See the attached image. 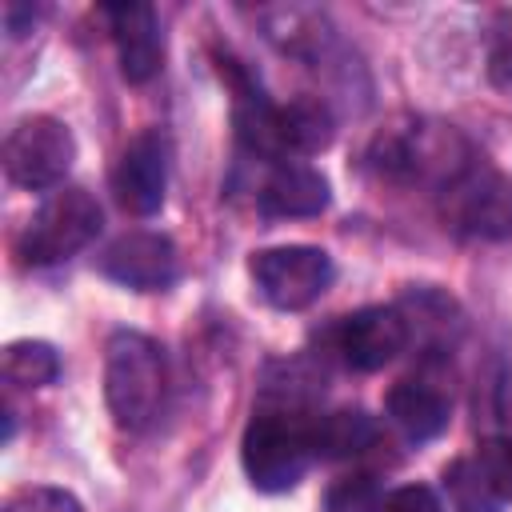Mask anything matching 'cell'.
I'll use <instances>...</instances> for the list:
<instances>
[{
	"label": "cell",
	"instance_id": "obj_17",
	"mask_svg": "<svg viewBox=\"0 0 512 512\" xmlns=\"http://www.w3.org/2000/svg\"><path fill=\"white\" fill-rule=\"evenodd\" d=\"M444 488L456 512H500L504 500L492 496V488L484 484V476L476 472L472 460H456L444 468Z\"/></svg>",
	"mask_w": 512,
	"mask_h": 512
},
{
	"label": "cell",
	"instance_id": "obj_23",
	"mask_svg": "<svg viewBox=\"0 0 512 512\" xmlns=\"http://www.w3.org/2000/svg\"><path fill=\"white\" fill-rule=\"evenodd\" d=\"M496 416H500L504 432L512 436V372H504V380L496 388Z\"/></svg>",
	"mask_w": 512,
	"mask_h": 512
},
{
	"label": "cell",
	"instance_id": "obj_12",
	"mask_svg": "<svg viewBox=\"0 0 512 512\" xmlns=\"http://www.w3.org/2000/svg\"><path fill=\"white\" fill-rule=\"evenodd\" d=\"M332 192L328 180L300 160H284L268 172V180L260 184V212L276 216V220H292V216H320L328 208Z\"/></svg>",
	"mask_w": 512,
	"mask_h": 512
},
{
	"label": "cell",
	"instance_id": "obj_4",
	"mask_svg": "<svg viewBox=\"0 0 512 512\" xmlns=\"http://www.w3.org/2000/svg\"><path fill=\"white\" fill-rule=\"evenodd\" d=\"M100 224H104V212L92 192L60 188L32 212V220L24 224V232L16 240V252L24 264H36V268L60 264V260L76 256L80 248H88L100 236Z\"/></svg>",
	"mask_w": 512,
	"mask_h": 512
},
{
	"label": "cell",
	"instance_id": "obj_10",
	"mask_svg": "<svg viewBox=\"0 0 512 512\" xmlns=\"http://www.w3.org/2000/svg\"><path fill=\"white\" fill-rule=\"evenodd\" d=\"M96 268H100L108 280H116V284H124V288H132V292H160V288H168V284L176 280L180 260H176V244H172L164 232L140 228V232L116 236V240L100 252Z\"/></svg>",
	"mask_w": 512,
	"mask_h": 512
},
{
	"label": "cell",
	"instance_id": "obj_3",
	"mask_svg": "<svg viewBox=\"0 0 512 512\" xmlns=\"http://www.w3.org/2000/svg\"><path fill=\"white\" fill-rule=\"evenodd\" d=\"M472 160L476 156L460 140V132L444 128V124L392 128V132H380L376 144H372L376 172L396 176V180H436L440 188L452 184Z\"/></svg>",
	"mask_w": 512,
	"mask_h": 512
},
{
	"label": "cell",
	"instance_id": "obj_19",
	"mask_svg": "<svg viewBox=\"0 0 512 512\" xmlns=\"http://www.w3.org/2000/svg\"><path fill=\"white\" fill-rule=\"evenodd\" d=\"M472 464H476V472L484 476V484L492 488L496 500H512V436L508 432L484 440L476 448Z\"/></svg>",
	"mask_w": 512,
	"mask_h": 512
},
{
	"label": "cell",
	"instance_id": "obj_8",
	"mask_svg": "<svg viewBox=\"0 0 512 512\" xmlns=\"http://www.w3.org/2000/svg\"><path fill=\"white\" fill-rule=\"evenodd\" d=\"M408 336H412L408 316L400 308L368 304V308H356L352 316H340L332 344H336V356L352 372H380L408 348Z\"/></svg>",
	"mask_w": 512,
	"mask_h": 512
},
{
	"label": "cell",
	"instance_id": "obj_16",
	"mask_svg": "<svg viewBox=\"0 0 512 512\" xmlns=\"http://www.w3.org/2000/svg\"><path fill=\"white\" fill-rule=\"evenodd\" d=\"M0 372L16 388H44L60 376V356L48 340H12L4 348Z\"/></svg>",
	"mask_w": 512,
	"mask_h": 512
},
{
	"label": "cell",
	"instance_id": "obj_15",
	"mask_svg": "<svg viewBox=\"0 0 512 512\" xmlns=\"http://www.w3.org/2000/svg\"><path fill=\"white\" fill-rule=\"evenodd\" d=\"M376 420L364 408H336L328 416L308 420V440H312V456L320 460H348L360 456L376 444Z\"/></svg>",
	"mask_w": 512,
	"mask_h": 512
},
{
	"label": "cell",
	"instance_id": "obj_18",
	"mask_svg": "<svg viewBox=\"0 0 512 512\" xmlns=\"http://www.w3.org/2000/svg\"><path fill=\"white\" fill-rule=\"evenodd\" d=\"M384 488L372 472H352V476H340L328 496H324V512H380L384 508Z\"/></svg>",
	"mask_w": 512,
	"mask_h": 512
},
{
	"label": "cell",
	"instance_id": "obj_6",
	"mask_svg": "<svg viewBox=\"0 0 512 512\" xmlns=\"http://www.w3.org/2000/svg\"><path fill=\"white\" fill-rule=\"evenodd\" d=\"M260 296L280 312H300L316 304L332 284V256L312 244H280L264 248L248 264Z\"/></svg>",
	"mask_w": 512,
	"mask_h": 512
},
{
	"label": "cell",
	"instance_id": "obj_11",
	"mask_svg": "<svg viewBox=\"0 0 512 512\" xmlns=\"http://www.w3.org/2000/svg\"><path fill=\"white\" fill-rule=\"evenodd\" d=\"M112 40H116V60L128 84H148L160 64H164V36L156 24L152 4L124 0V4H104Z\"/></svg>",
	"mask_w": 512,
	"mask_h": 512
},
{
	"label": "cell",
	"instance_id": "obj_1",
	"mask_svg": "<svg viewBox=\"0 0 512 512\" xmlns=\"http://www.w3.org/2000/svg\"><path fill=\"white\" fill-rule=\"evenodd\" d=\"M164 392H168L164 348L144 332H128V328L116 332L104 356V400L112 420L128 432L148 428L164 408Z\"/></svg>",
	"mask_w": 512,
	"mask_h": 512
},
{
	"label": "cell",
	"instance_id": "obj_22",
	"mask_svg": "<svg viewBox=\"0 0 512 512\" xmlns=\"http://www.w3.org/2000/svg\"><path fill=\"white\" fill-rule=\"evenodd\" d=\"M380 512H444V504L428 484H404V488H392L384 496Z\"/></svg>",
	"mask_w": 512,
	"mask_h": 512
},
{
	"label": "cell",
	"instance_id": "obj_5",
	"mask_svg": "<svg viewBox=\"0 0 512 512\" xmlns=\"http://www.w3.org/2000/svg\"><path fill=\"white\" fill-rule=\"evenodd\" d=\"M444 224L472 240L512 236V180L484 160H472L452 184L440 188Z\"/></svg>",
	"mask_w": 512,
	"mask_h": 512
},
{
	"label": "cell",
	"instance_id": "obj_13",
	"mask_svg": "<svg viewBox=\"0 0 512 512\" xmlns=\"http://www.w3.org/2000/svg\"><path fill=\"white\" fill-rule=\"evenodd\" d=\"M332 136H336V120H332L324 100L300 96V100L276 104L272 144H276V160L280 164L288 156H316V152H324L332 144Z\"/></svg>",
	"mask_w": 512,
	"mask_h": 512
},
{
	"label": "cell",
	"instance_id": "obj_2",
	"mask_svg": "<svg viewBox=\"0 0 512 512\" xmlns=\"http://www.w3.org/2000/svg\"><path fill=\"white\" fill-rule=\"evenodd\" d=\"M240 460L260 492H288L304 480L312 464V440H308V416L304 412H280L260 408L240 440Z\"/></svg>",
	"mask_w": 512,
	"mask_h": 512
},
{
	"label": "cell",
	"instance_id": "obj_9",
	"mask_svg": "<svg viewBox=\"0 0 512 512\" xmlns=\"http://www.w3.org/2000/svg\"><path fill=\"white\" fill-rule=\"evenodd\" d=\"M116 204L128 216H156L168 192V140L160 132H136L112 172Z\"/></svg>",
	"mask_w": 512,
	"mask_h": 512
},
{
	"label": "cell",
	"instance_id": "obj_14",
	"mask_svg": "<svg viewBox=\"0 0 512 512\" xmlns=\"http://www.w3.org/2000/svg\"><path fill=\"white\" fill-rule=\"evenodd\" d=\"M384 408H388V420H392L408 440H416V444H420V440H436V436L448 428V420H452L448 396L436 392L432 384H420V380H400V384H392Z\"/></svg>",
	"mask_w": 512,
	"mask_h": 512
},
{
	"label": "cell",
	"instance_id": "obj_7",
	"mask_svg": "<svg viewBox=\"0 0 512 512\" xmlns=\"http://www.w3.org/2000/svg\"><path fill=\"white\" fill-rule=\"evenodd\" d=\"M76 160L72 128L56 116H24L4 136V172L20 188H56Z\"/></svg>",
	"mask_w": 512,
	"mask_h": 512
},
{
	"label": "cell",
	"instance_id": "obj_21",
	"mask_svg": "<svg viewBox=\"0 0 512 512\" xmlns=\"http://www.w3.org/2000/svg\"><path fill=\"white\" fill-rule=\"evenodd\" d=\"M4 512H84L80 500L64 488H52V484H36V488H20Z\"/></svg>",
	"mask_w": 512,
	"mask_h": 512
},
{
	"label": "cell",
	"instance_id": "obj_20",
	"mask_svg": "<svg viewBox=\"0 0 512 512\" xmlns=\"http://www.w3.org/2000/svg\"><path fill=\"white\" fill-rule=\"evenodd\" d=\"M488 76L496 88H512V12H496L488 36Z\"/></svg>",
	"mask_w": 512,
	"mask_h": 512
}]
</instances>
